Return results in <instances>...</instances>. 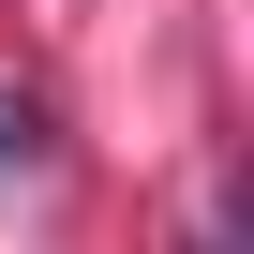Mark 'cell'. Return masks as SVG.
Masks as SVG:
<instances>
[{
  "mask_svg": "<svg viewBox=\"0 0 254 254\" xmlns=\"http://www.w3.org/2000/svg\"><path fill=\"white\" fill-rule=\"evenodd\" d=\"M0 150H30V120H0Z\"/></svg>",
  "mask_w": 254,
  "mask_h": 254,
  "instance_id": "cell-1",
  "label": "cell"
}]
</instances>
